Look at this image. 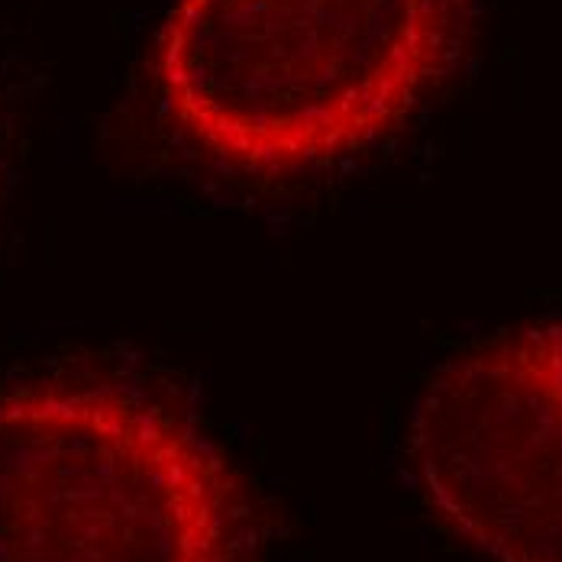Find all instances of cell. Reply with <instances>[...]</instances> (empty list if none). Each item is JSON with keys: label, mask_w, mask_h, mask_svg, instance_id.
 <instances>
[{"label": "cell", "mask_w": 562, "mask_h": 562, "mask_svg": "<svg viewBox=\"0 0 562 562\" xmlns=\"http://www.w3.org/2000/svg\"><path fill=\"white\" fill-rule=\"evenodd\" d=\"M249 482L181 407L120 379L0 394V562H262Z\"/></svg>", "instance_id": "obj_2"}, {"label": "cell", "mask_w": 562, "mask_h": 562, "mask_svg": "<svg viewBox=\"0 0 562 562\" xmlns=\"http://www.w3.org/2000/svg\"><path fill=\"white\" fill-rule=\"evenodd\" d=\"M407 452L440 524L492 562H562V321L482 339L434 369Z\"/></svg>", "instance_id": "obj_3"}, {"label": "cell", "mask_w": 562, "mask_h": 562, "mask_svg": "<svg viewBox=\"0 0 562 562\" xmlns=\"http://www.w3.org/2000/svg\"><path fill=\"white\" fill-rule=\"evenodd\" d=\"M475 16V0H175L156 88L181 139L224 169H330L450 81Z\"/></svg>", "instance_id": "obj_1"}, {"label": "cell", "mask_w": 562, "mask_h": 562, "mask_svg": "<svg viewBox=\"0 0 562 562\" xmlns=\"http://www.w3.org/2000/svg\"><path fill=\"white\" fill-rule=\"evenodd\" d=\"M3 175H7V162H3V143H0V181H3Z\"/></svg>", "instance_id": "obj_4"}]
</instances>
